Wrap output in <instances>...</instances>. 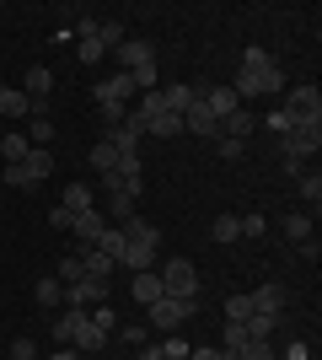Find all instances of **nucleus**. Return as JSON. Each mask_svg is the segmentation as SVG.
I'll return each instance as SVG.
<instances>
[{"mask_svg":"<svg viewBox=\"0 0 322 360\" xmlns=\"http://www.w3.org/2000/svg\"><path fill=\"white\" fill-rule=\"evenodd\" d=\"M156 258H161V231L151 221H129L123 226V269L140 274V269H156Z\"/></svg>","mask_w":322,"mask_h":360,"instance_id":"nucleus-1","label":"nucleus"},{"mask_svg":"<svg viewBox=\"0 0 322 360\" xmlns=\"http://www.w3.org/2000/svg\"><path fill=\"white\" fill-rule=\"evenodd\" d=\"M156 274H161V290H167L172 301H199V269H194L188 258H167Z\"/></svg>","mask_w":322,"mask_h":360,"instance_id":"nucleus-2","label":"nucleus"},{"mask_svg":"<svg viewBox=\"0 0 322 360\" xmlns=\"http://www.w3.org/2000/svg\"><path fill=\"white\" fill-rule=\"evenodd\" d=\"M145 312H151V328H161V333H177V328L188 323V317L199 312V301H172V296H161V301H151Z\"/></svg>","mask_w":322,"mask_h":360,"instance_id":"nucleus-3","label":"nucleus"},{"mask_svg":"<svg viewBox=\"0 0 322 360\" xmlns=\"http://www.w3.org/2000/svg\"><path fill=\"white\" fill-rule=\"evenodd\" d=\"M285 113H290L295 124H322V91L311 86H285Z\"/></svg>","mask_w":322,"mask_h":360,"instance_id":"nucleus-4","label":"nucleus"},{"mask_svg":"<svg viewBox=\"0 0 322 360\" xmlns=\"http://www.w3.org/2000/svg\"><path fill=\"white\" fill-rule=\"evenodd\" d=\"M279 146H285V156H290V162L307 167L311 156L322 150V124H290V135L279 140Z\"/></svg>","mask_w":322,"mask_h":360,"instance_id":"nucleus-5","label":"nucleus"},{"mask_svg":"<svg viewBox=\"0 0 322 360\" xmlns=\"http://www.w3.org/2000/svg\"><path fill=\"white\" fill-rule=\"evenodd\" d=\"M140 97V86H135V75L129 70H113V75H102V81H97V103H135Z\"/></svg>","mask_w":322,"mask_h":360,"instance_id":"nucleus-6","label":"nucleus"},{"mask_svg":"<svg viewBox=\"0 0 322 360\" xmlns=\"http://www.w3.org/2000/svg\"><path fill=\"white\" fill-rule=\"evenodd\" d=\"M102 307L107 301V280H92V274H86V280H76V285H65V307H70V312H86V307Z\"/></svg>","mask_w":322,"mask_h":360,"instance_id":"nucleus-7","label":"nucleus"},{"mask_svg":"<svg viewBox=\"0 0 322 360\" xmlns=\"http://www.w3.org/2000/svg\"><path fill=\"white\" fill-rule=\"evenodd\" d=\"M113 60H119V70H129V75H135V70H145V65H156V49L145 44V38H129V44H123L119 54H113Z\"/></svg>","mask_w":322,"mask_h":360,"instance_id":"nucleus-8","label":"nucleus"},{"mask_svg":"<svg viewBox=\"0 0 322 360\" xmlns=\"http://www.w3.org/2000/svg\"><path fill=\"white\" fill-rule=\"evenodd\" d=\"M199 103L210 108V119H215V124H226L231 113L242 108V103H236V91H231V86H204V97H199Z\"/></svg>","mask_w":322,"mask_h":360,"instance_id":"nucleus-9","label":"nucleus"},{"mask_svg":"<svg viewBox=\"0 0 322 360\" xmlns=\"http://www.w3.org/2000/svg\"><path fill=\"white\" fill-rule=\"evenodd\" d=\"M140 135H145V124H140L135 119V113H129V119H123V124H113V129H107V146H113V150H140Z\"/></svg>","mask_w":322,"mask_h":360,"instance_id":"nucleus-10","label":"nucleus"},{"mask_svg":"<svg viewBox=\"0 0 322 360\" xmlns=\"http://www.w3.org/2000/svg\"><path fill=\"white\" fill-rule=\"evenodd\" d=\"M22 91H27V103H32V108H43V103H48V91H54V70L32 65V70H27V81H22Z\"/></svg>","mask_w":322,"mask_h":360,"instance_id":"nucleus-11","label":"nucleus"},{"mask_svg":"<svg viewBox=\"0 0 322 360\" xmlns=\"http://www.w3.org/2000/svg\"><path fill=\"white\" fill-rule=\"evenodd\" d=\"M6 119H32V103L22 86H0V124Z\"/></svg>","mask_w":322,"mask_h":360,"instance_id":"nucleus-12","label":"nucleus"},{"mask_svg":"<svg viewBox=\"0 0 322 360\" xmlns=\"http://www.w3.org/2000/svg\"><path fill=\"white\" fill-rule=\"evenodd\" d=\"M183 129H188V135H204V140H220V124L210 119V108H204V103H194L183 113Z\"/></svg>","mask_w":322,"mask_h":360,"instance_id":"nucleus-13","label":"nucleus"},{"mask_svg":"<svg viewBox=\"0 0 322 360\" xmlns=\"http://www.w3.org/2000/svg\"><path fill=\"white\" fill-rule=\"evenodd\" d=\"M129 290H135V301H140V307H151V301H161V296H167V290H161V274H156V269H140L135 280H129Z\"/></svg>","mask_w":322,"mask_h":360,"instance_id":"nucleus-14","label":"nucleus"},{"mask_svg":"<svg viewBox=\"0 0 322 360\" xmlns=\"http://www.w3.org/2000/svg\"><path fill=\"white\" fill-rule=\"evenodd\" d=\"M253 312L279 317V312H285V285H274V280H269V285H258V290H253Z\"/></svg>","mask_w":322,"mask_h":360,"instance_id":"nucleus-15","label":"nucleus"},{"mask_svg":"<svg viewBox=\"0 0 322 360\" xmlns=\"http://www.w3.org/2000/svg\"><path fill=\"white\" fill-rule=\"evenodd\" d=\"M161 97H167V113H188V108L204 97V86H188V81H177V86H161Z\"/></svg>","mask_w":322,"mask_h":360,"instance_id":"nucleus-16","label":"nucleus"},{"mask_svg":"<svg viewBox=\"0 0 322 360\" xmlns=\"http://www.w3.org/2000/svg\"><path fill=\"white\" fill-rule=\"evenodd\" d=\"M253 129H258V113H253V108H236V113L220 124V135H226V140H242V146H247V135H253Z\"/></svg>","mask_w":322,"mask_h":360,"instance_id":"nucleus-17","label":"nucleus"},{"mask_svg":"<svg viewBox=\"0 0 322 360\" xmlns=\"http://www.w3.org/2000/svg\"><path fill=\"white\" fill-rule=\"evenodd\" d=\"M107 339H113V333H102L92 323V317H81V328H76V339H70V349H81V355H92V349H102Z\"/></svg>","mask_w":322,"mask_h":360,"instance_id":"nucleus-18","label":"nucleus"},{"mask_svg":"<svg viewBox=\"0 0 322 360\" xmlns=\"http://www.w3.org/2000/svg\"><path fill=\"white\" fill-rule=\"evenodd\" d=\"M102 226H107V221H102V215H97V205H92V210H76V221H70V231H76V237L86 242V248H92V242L102 237Z\"/></svg>","mask_w":322,"mask_h":360,"instance_id":"nucleus-19","label":"nucleus"},{"mask_svg":"<svg viewBox=\"0 0 322 360\" xmlns=\"http://www.w3.org/2000/svg\"><path fill=\"white\" fill-rule=\"evenodd\" d=\"M22 167H27V178H32V183H43L48 172H54V150H48V146H32L27 156H22Z\"/></svg>","mask_w":322,"mask_h":360,"instance_id":"nucleus-20","label":"nucleus"},{"mask_svg":"<svg viewBox=\"0 0 322 360\" xmlns=\"http://www.w3.org/2000/svg\"><path fill=\"white\" fill-rule=\"evenodd\" d=\"M76 258H81V274H92V280H107V274L119 269V264H113L107 253H97V248H81Z\"/></svg>","mask_w":322,"mask_h":360,"instance_id":"nucleus-21","label":"nucleus"},{"mask_svg":"<svg viewBox=\"0 0 322 360\" xmlns=\"http://www.w3.org/2000/svg\"><path fill=\"white\" fill-rule=\"evenodd\" d=\"M97 44H102V49H107V60H113V54L129 44V27H123V22H97Z\"/></svg>","mask_w":322,"mask_h":360,"instance_id":"nucleus-22","label":"nucleus"},{"mask_svg":"<svg viewBox=\"0 0 322 360\" xmlns=\"http://www.w3.org/2000/svg\"><path fill=\"white\" fill-rule=\"evenodd\" d=\"M54 140V119H48L43 108H32V119H27V146H48Z\"/></svg>","mask_w":322,"mask_h":360,"instance_id":"nucleus-23","label":"nucleus"},{"mask_svg":"<svg viewBox=\"0 0 322 360\" xmlns=\"http://www.w3.org/2000/svg\"><path fill=\"white\" fill-rule=\"evenodd\" d=\"M145 135H156V140H177V135H183V113H161V119H151V124H145Z\"/></svg>","mask_w":322,"mask_h":360,"instance_id":"nucleus-24","label":"nucleus"},{"mask_svg":"<svg viewBox=\"0 0 322 360\" xmlns=\"http://www.w3.org/2000/svg\"><path fill=\"white\" fill-rule=\"evenodd\" d=\"M81 317H86V312H70V307H65L60 317H48V323H54V345H70V339H76Z\"/></svg>","mask_w":322,"mask_h":360,"instance_id":"nucleus-25","label":"nucleus"},{"mask_svg":"<svg viewBox=\"0 0 322 360\" xmlns=\"http://www.w3.org/2000/svg\"><path fill=\"white\" fill-rule=\"evenodd\" d=\"M92 248H97V253H107L113 264H119V258H123V226H102V237H97Z\"/></svg>","mask_w":322,"mask_h":360,"instance_id":"nucleus-26","label":"nucleus"},{"mask_svg":"<svg viewBox=\"0 0 322 360\" xmlns=\"http://www.w3.org/2000/svg\"><path fill=\"white\" fill-rule=\"evenodd\" d=\"M295 194L307 199V205H311V215H317V205H322V178H317V167H311V172H301V178H295Z\"/></svg>","mask_w":322,"mask_h":360,"instance_id":"nucleus-27","label":"nucleus"},{"mask_svg":"<svg viewBox=\"0 0 322 360\" xmlns=\"http://www.w3.org/2000/svg\"><path fill=\"white\" fill-rule=\"evenodd\" d=\"M32 296H38V307H65V285L54 280V274H43V280L32 285Z\"/></svg>","mask_w":322,"mask_h":360,"instance_id":"nucleus-28","label":"nucleus"},{"mask_svg":"<svg viewBox=\"0 0 322 360\" xmlns=\"http://www.w3.org/2000/svg\"><path fill=\"white\" fill-rule=\"evenodd\" d=\"M258 81H263V97H285V70H279L274 60L258 70Z\"/></svg>","mask_w":322,"mask_h":360,"instance_id":"nucleus-29","label":"nucleus"},{"mask_svg":"<svg viewBox=\"0 0 322 360\" xmlns=\"http://www.w3.org/2000/svg\"><path fill=\"white\" fill-rule=\"evenodd\" d=\"M27 135H16V129H6V135H0V156H6V162H22V156H27Z\"/></svg>","mask_w":322,"mask_h":360,"instance_id":"nucleus-30","label":"nucleus"},{"mask_svg":"<svg viewBox=\"0 0 322 360\" xmlns=\"http://www.w3.org/2000/svg\"><path fill=\"white\" fill-rule=\"evenodd\" d=\"M107 215H113L119 226H129L135 221V194H107Z\"/></svg>","mask_w":322,"mask_h":360,"instance_id":"nucleus-31","label":"nucleus"},{"mask_svg":"<svg viewBox=\"0 0 322 360\" xmlns=\"http://www.w3.org/2000/svg\"><path fill=\"white\" fill-rule=\"evenodd\" d=\"M285 242H311V215H285Z\"/></svg>","mask_w":322,"mask_h":360,"instance_id":"nucleus-32","label":"nucleus"},{"mask_svg":"<svg viewBox=\"0 0 322 360\" xmlns=\"http://www.w3.org/2000/svg\"><path fill=\"white\" fill-rule=\"evenodd\" d=\"M65 210H92L97 199H92V188H86V183H70V188H65V199H60Z\"/></svg>","mask_w":322,"mask_h":360,"instance_id":"nucleus-33","label":"nucleus"},{"mask_svg":"<svg viewBox=\"0 0 322 360\" xmlns=\"http://www.w3.org/2000/svg\"><path fill=\"white\" fill-rule=\"evenodd\" d=\"M210 237L226 248V242H236L242 237V226H236V215H215V226H210Z\"/></svg>","mask_w":322,"mask_h":360,"instance_id":"nucleus-34","label":"nucleus"},{"mask_svg":"<svg viewBox=\"0 0 322 360\" xmlns=\"http://www.w3.org/2000/svg\"><path fill=\"white\" fill-rule=\"evenodd\" d=\"M92 167H97V178H102V172H113V167H119V150L107 146V140H97V146H92Z\"/></svg>","mask_w":322,"mask_h":360,"instance_id":"nucleus-35","label":"nucleus"},{"mask_svg":"<svg viewBox=\"0 0 322 360\" xmlns=\"http://www.w3.org/2000/svg\"><path fill=\"white\" fill-rule=\"evenodd\" d=\"M258 124H263V129H274V135L285 140V135H290V124H295V119H290V113H285V108H269V113H263Z\"/></svg>","mask_w":322,"mask_h":360,"instance_id":"nucleus-36","label":"nucleus"},{"mask_svg":"<svg viewBox=\"0 0 322 360\" xmlns=\"http://www.w3.org/2000/svg\"><path fill=\"white\" fill-rule=\"evenodd\" d=\"M113 333H119L123 345H140V349L151 345V328H145V323H119V328H113Z\"/></svg>","mask_w":322,"mask_h":360,"instance_id":"nucleus-37","label":"nucleus"},{"mask_svg":"<svg viewBox=\"0 0 322 360\" xmlns=\"http://www.w3.org/2000/svg\"><path fill=\"white\" fill-rule=\"evenodd\" d=\"M247 349V323H226V349L220 355H242Z\"/></svg>","mask_w":322,"mask_h":360,"instance_id":"nucleus-38","label":"nucleus"},{"mask_svg":"<svg viewBox=\"0 0 322 360\" xmlns=\"http://www.w3.org/2000/svg\"><path fill=\"white\" fill-rule=\"evenodd\" d=\"M253 317V296H226V323H247Z\"/></svg>","mask_w":322,"mask_h":360,"instance_id":"nucleus-39","label":"nucleus"},{"mask_svg":"<svg viewBox=\"0 0 322 360\" xmlns=\"http://www.w3.org/2000/svg\"><path fill=\"white\" fill-rule=\"evenodd\" d=\"M54 280H60V285H76V280H86V274H81V258H60Z\"/></svg>","mask_w":322,"mask_h":360,"instance_id":"nucleus-40","label":"nucleus"},{"mask_svg":"<svg viewBox=\"0 0 322 360\" xmlns=\"http://www.w3.org/2000/svg\"><path fill=\"white\" fill-rule=\"evenodd\" d=\"M236 226H242V237H269V221H263L258 210H253V215H236Z\"/></svg>","mask_w":322,"mask_h":360,"instance_id":"nucleus-41","label":"nucleus"},{"mask_svg":"<svg viewBox=\"0 0 322 360\" xmlns=\"http://www.w3.org/2000/svg\"><path fill=\"white\" fill-rule=\"evenodd\" d=\"M86 317H92V323H97V328H102V333H113V328H119V312H113L107 301H102V307H97V312H86Z\"/></svg>","mask_w":322,"mask_h":360,"instance_id":"nucleus-42","label":"nucleus"},{"mask_svg":"<svg viewBox=\"0 0 322 360\" xmlns=\"http://www.w3.org/2000/svg\"><path fill=\"white\" fill-rule=\"evenodd\" d=\"M6 183H11V188H32V178H27L22 162H6Z\"/></svg>","mask_w":322,"mask_h":360,"instance_id":"nucleus-43","label":"nucleus"},{"mask_svg":"<svg viewBox=\"0 0 322 360\" xmlns=\"http://www.w3.org/2000/svg\"><path fill=\"white\" fill-rule=\"evenodd\" d=\"M188 349H194V345H183V339H177V333H167V339H161V355H167V360H183Z\"/></svg>","mask_w":322,"mask_h":360,"instance_id":"nucleus-44","label":"nucleus"},{"mask_svg":"<svg viewBox=\"0 0 322 360\" xmlns=\"http://www.w3.org/2000/svg\"><path fill=\"white\" fill-rule=\"evenodd\" d=\"M215 146H220V156H226V162H242V156H247V146H242V140H226V135H220Z\"/></svg>","mask_w":322,"mask_h":360,"instance_id":"nucleus-45","label":"nucleus"},{"mask_svg":"<svg viewBox=\"0 0 322 360\" xmlns=\"http://www.w3.org/2000/svg\"><path fill=\"white\" fill-rule=\"evenodd\" d=\"M70 221H76V210H65V205L48 210V226H54V231H70Z\"/></svg>","mask_w":322,"mask_h":360,"instance_id":"nucleus-46","label":"nucleus"},{"mask_svg":"<svg viewBox=\"0 0 322 360\" xmlns=\"http://www.w3.org/2000/svg\"><path fill=\"white\" fill-rule=\"evenodd\" d=\"M97 108H102L107 129H113V124H123V119H129V108H123V103H97Z\"/></svg>","mask_w":322,"mask_h":360,"instance_id":"nucleus-47","label":"nucleus"},{"mask_svg":"<svg viewBox=\"0 0 322 360\" xmlns=\"http://www.w3.org/2000/svg\"><path fill=\"white\" fill-rule=\"evenodd\" d=\"M11 360H38V345H32V339H16V345H11Z\"/></svg>","mask_w":322,"mask_h":360,"instance_id":"nucleus-48","label":"nucleus"},{"mask_svg":"<svg viewBox=\"0 0 322 360\" xmlns=\"http://www.w3.org/2000/svg\"><path fill=\"white\" fill-rule=\"evenodd\" d=\"M188 360H226V355H220V349H210V345H204V349H188Z\"/></svg>","mask_w":322,"mask_h":360,"instance_id":"nucleus-49","label":"nucleus"},{"mask_svg":"<svg viewBox=\"0 0 322 360\" xmlns=\"http://www.w3.org/2000/svg\"><path fill=\"white\" fill-rule=\"evenodd\" d=\"M274 360H311V355H307V345H290L285 355H274Z\"/></svg>","mask_w":322,"mask_h":360,"instance_id":"nucleus-50","label":"nucleus"},{"mask_svg":"<svg viewBox=\"0 0 322 360\" xmlns=\"http://www.w3.org/2000/svg\"><path fill=\"white\" fill-rule=\"evenodd\" d=\"M48 360H81V349H70V345H60V349H54V355H48Z\"/></svg>","mask_w":322,"mask_h":360,"instance_id":"nucleus-51","label":"nucleus"},{"mask_svg":"<svg viewBox=\"0 0 322 360\" xmlns=\"http://www.w3.org/2000/svg\"><path fill=\"white\" fill-rule=\"evenodd\" d=\"M140 360H167V355H161V345H145V349H140Z\"/></svg>","mask_w":322,"mask_h":360,"instance_id":"nucleus-52","label":"nucleus"},{"mask_svg":"<svg viewBox=\"0 0 322 360\" xmlns=\"http://www.w3.org/2000/svg\"><path fill=\"white\" fill-rule=\"evenodd\" d=\"M0 135H6V124H0Z\"/></svg>","mask_w":322,"mask_h":360,"instance_id":"nucleus-53","label":"nucleus"},{"mask_svg":"<svg viewBox=\"0 0 322 360\" xmlns=\"http://www.w3.org/2000/svg\"><path fill=\"white\" fill-rule=\"evenodd\" d=\"M0 355H6V349H0Z\"/></svg>","mask_w":322,"mask_h":360,"instance_id":"nucleus-54","label":"nucleus"}]
</instances>
